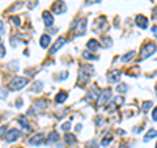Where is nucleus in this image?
I'll return each mask as SVG.
<instances>
[{
  "mask_svg": "<svg viewBox=\"0 0 157 148\" xmlns=\"http://www.w3.org/2000/svg\"><path fill=\"white\" fill-rule=\"evenodd\" d=\"M67 97H68L67 93L62 91V92H59L58 95H56V97H55V101H56L58 103H63V102H64V101L67 100Z\"/></svg>",
  "mask_w": 157,
  "mask_h": 148,
  "instance_id": "a211bd4d",
  "label": "nucleus"
},
{
  "mask_svg": "<svg viewBox=\"0 0 157 148\" xmlns=\"http://www.w3.org/2000/svg\"><path fill=\"white\" fill-rule=\"evenodd\" d=\"M82 56H84L85 59H89V60H96V59H97V56L90 55V53H88V51H84V53H82Z\"/></svg>",
  "mask_w": 157,
  "mask_h": 148,
  "instance_id": "393cba45",
  "label": "nucleus"
},
{
  "mask_svg": "<svg viewBox=\"0 0 157 148\" xmlns=\"http://www.w3.org/2000/svg\"><path fill=\"white\" fill-rule=\"evenodd\" d=\"M66 142L68 143V144H73V143H76V138L73 136V135H71V134H66Z\"/></svg>",
  "mask_w": 157,
  "mask_h": 148,
  "instance_id": "4be33fe9",
  "label": "nucleus"
},
{
  "mask_svg": "<svg viewBox=\"0 0 157 148\" xmlns=\"http://www.w3.org/2000/svg\"><path fill=\"white\" fill-rule=\"evenodd\" d=\"M38 4V0H26V6L29 9H33Z\"/></svg>",
  "mask_w": 157,
  "mask_h": 148,
  "instance_id": "b1692460",
  "label": "nucleus"
},
{
  "mask_svg": "<svg viewBox=\"0 0 157 148\" xmlns=\"http://www.w3.org/2000/svg\"><path fill=\"white\" fill-rule=\"evenodd\" d=\"M156 148H157V143H156Z\"/></svg>",
  "mask_w": 157,
  "mask_h": 148,
  "instance_id": "c9c22d12",
  "label": "nucleus"
},
{
  "mask_svg": "<svg viewBox=\"0 0 157 148\" xmlns=\"http://www.w3.org/2000/svg\"><path fill=\"white\" fill-rule=\"evenodd\" d=\"M64 42H66V38H64V37H59V38L56 39V42L54 43L52 47L50 49V54H51V55H54V54H55V53L59 50V49H60L63 45H64Z\"/></svg>",
  "mask_w": 157,
  "mask_h": 148,
  "instance_id": "9d476101",
  "label": "nucleus"
},
{
  "mask_svg": "<svg viewBox=\"0 0 157 148\" xmlns=\"http://www.w3.org/2000/svg\"><path fill=\"white\" fill-rule=\"evenodd\" d=\"M18 136H20V131H18V130H16V129H12V130H9V131L7 132L6 139H7L8 142H14Z\"/></svg>",
  "mask_w": 157,
  "mask_h": 148,
  "instance_id": "ddd939ff",
  "label": "nucleus"
},
{
  "mask_svg": "<svg viewBox=\"0 0 157 148\" xmlns=\"http://www.w3.org/2000/svg\"><path fill=\"white\" fill-rule=\"evenodd\" d=\"M127 89H128L127 84H119V85L117 87V92H118V93H121V95H123L124 92H127Z\"/></svg>",
  "mask_w": 157,
  "mask_h": 148,
  "instance_id": "412c9836",
  "label": "nucleus"
},
{
  "mask_svg": "<svg viewBox=\"0 0 157 148\" xmlns=\"http://www.w3.org/2000/svg\"><path fill=\"white\" fill-rule=\"evenodd\" d=\"M101 0H88V4H93V3H98Z\"/></svg>",
  "mask_w": 157,
  "mask_h": 148,
  "instance_id": "2f4dec72",
  "label": "nucleus"
},
{
  "mask_svg": "<svg viewBox=\"0 0 157 148\" xmlns=\"http://www.w3.org/2000/svg\"><path fill=\"white\" fill-rule=\"evenodd\" d=\"M98 97H100V92H98L96 85H93L89 89V92H88V95H86V101L92 102V101H94L96 98H98Z\"/></svg>",
  "mask_w": 157,
  "mask_h": 148,
  "instance_id": "1a4fd4ad",
  "label": "nucleus"
},
{
  "mask_svg": "<svg viewBox=\"0 0 157 148\" xmlns=\"http://www.w3.org/2000/svg\"><path fill=\"white\" fill-rule=\"evenodd\" d=\"M86 47H88L89 51H96L98 49V42L96 41V39H89L88 43H86Z\"/></svg>",
  "mask_w": 157,
  "mask_h": 148,
  "instance_id": "f3484780",
  "label": "nucleus"
},
{
  "mask_svg": "<svg viewBox=\"0 0 157 148\" xmlns=\"http://www.w3.org/2000/svg\"><path fill=\"white\" fill-rule=\"evenodd\" d=\"M152 105H153L152 101H144L143 103H141V109H143V111H148Z\"/></svg>",
  "mask_w": 157,
  "mask_h": 148,
  "instance_id": "5701e85b",
  "label": "nucleus"
},
{
  "mask_svg": "<svg viewBox=\"0 0 157 148\" xmlns=\"http://www.w3.org/2000/svg\"><path fill=\"white\" fill-rule=\"evenodd\" d=\"M93 75V67L89 64L81 66L80 71H78V77H77V83L78 84H84L86 80H89V77Z\"/></svg>",
  "mask_w": 157,
  "mask_h": 148,
  "instance_id": "f257e3e1",
  "label": "nucleus"
},
{
  "mask_svg": "<svg viewBox=\"0 0 157 148\" xmlns=\"http://www.w3.org/2000/svg\"><path fill=\"white\" fill-rule=\"evenodd\" d=\"M135 58V51H131L128 54H126V55H123L121 58V60L122 62H128V60H132V59Z\"/></svg>",
  "mask_w": 157,
  "mask_h": 148,
  "instance_id": "aec40b11",
  "label": "nucleus"
},
{
  "mask_svg": "<svg viewBox=\"0 0 157 148\" xmlns=\"http://www.w3.org/2000/svg\"><path fill=\"white\" fill-rule=\"evenodd\" d=\"M50 41H51L50 36H47V34H43V36L41 37V41H39V43H41V46L43 49H46L48 45H50Z\"/></svg>",
  "mask_w": 157,
  "mask_h": 148,
  "instance_id": "2eb2a0df",
  "label": "nucleus"
},
{
  "mask_svg": "<svg viewBox=\"0 0 157 148\" xmlns=\"http://www.w3.org/2000/svg\"><path fill=\"white\" fill-rule=\"evenodd\" d=\"M156 136H157V130L151 129V130L145 134V136H144V142H149L151 139H153V138H156Z\"/></svg>",
  "mask_w": 157,
  "mask_h": 148,
  "instance_id": "6ab92c4d",
  "label": "nucleus"
},
{
  "mask_svg": "<svg viewBox=\"0 0 157 148\" xmlns=\"http://www.w3.org/2000/svg\"><path fill=\"white\" fill-rule=\"evenodd\" d=\"M70 129H71V122L63 123V126H62V130L63 131H70Z\"/></svg>",
  "mask_w": 157,
  "mask_h": 148,
  "instance_id": "a878e982",
  "label": "nucleus"
},
{
  "mask_svg": "<svg viewBox=\"0 0 157 148\" xmlns=\"http://www.w3.org/2000/svg\"><path fill=\"white\" fill-rule=\"evenodd\" d=\"M152 32H153V34L157 37V25L156 26H152Z\"/></svg>",
  "mask_w": 157,
  "mask_h": 148,
  "instance_id": "7c9ffc66",
  "label": "nucleus"
},
{
  "mask_svg": "<svg viewBox=\"0 0 157 148\" xmlns=\"http://www.w3.org/2000/svg\"><path fill=\"white\" fill-rule=\"evenodd\" d=\"M29 83V80L26 77H22V76H16V77H13L11 83H9V88L13 91H20V89H22L26 85V84Z\"/></svg>",
  "mask_w": 157,
  "mask_h": 148,
  "instance_id": "f03ea898",
  "label": "nucleus"
},
{
  "mask_svg": "<svg viewBox=\"0 0 157 148\" xmlns=\"http://www.w3.org/2000/svg\"><path fill=\"white\" fill-rule=\"evenodd\" d=\"M123 101H124L123 96H117L115 98H113L111 103L109 105V107H107V111H114V110H117L118 107H119L122 103H123Z\"/></svg>",
  "mask_w": 157,
  "mask_h": 148,
  "instance_id": "0eeeda50",
  "label": "nucleus"
},
{
  "mask_svg": "<svg viewBox=\"0 0 157 148\" xmlns=\"http://www.w3.org/2000/svg\"><path fill=\"white\" fill-rule=\"evenodd\" d=\"M2 34H4V24L2 22Z\"/></svg>",
  "mask_w": 157,
  "mask_h": 148,
  "instance_id": "72a5a7b5",
  "label": "nucleus"
},
{
  "mask_svg": "<svg viewBox=\"0 0 157 148\" xmlns=\"http://www.w3.org/2000/svg\"><path fill=\"white\" fill-rule=\"evenodd\" d=\"M110 96H111V89L110 88H105L102 89L100 93V97H98V105H105V103L110 100Z\"/></svg>",
  "mask_w": 157,
  "mask_h": 148,
  "instance_id": "39448f33",
  "label": "nucleus"
},
{
  "mask_svg": "<svg viewBox=\"0 0 157 148\" xmlns=\"http://www.w3.org/2000/svg\"><path fill=\"white\" fill-rule=\"evenodd\" d=\"M156 50H157V45L155 42L147 43V45H144L140 49V59H147L148 56H151Z\"/></svg>",
  "mask_w": 157,
  "mask_h": 148,
  "instance_id": "7ed1b4c3",
  "label": "nucleus"
},
{
  "mask_svg": "<svg viewBox=\"0 0 157 148\" xmlns=\"http://www.w3.org/2000/svg\"><path fill=\"white\" fill-rule=\"evenodd\" d=\"M59 140V134L56 131H51L50 135H48V139H47V144H52V143H55Z\"/></svg>",
  "mask_w": 157,
  "mask_h": 148,
  "instance_id": "dca6fc26",
  "label": "nucleus"
},
{
  "mask_svg": "<svg viewBox=\"0 0 157 148\" xmlns=\"http://www.w3.org/2000/svg\"><path fill=\"white\" fill-rule=\"evenodd\" d=\"M0 47H2V58H4V56H6V50H4V45H3V43H2V46H0Z\"/></svg>",
  "mask_w": 157,
  "mask_h": 148,
  "instance_id": "c756f323",
  "label": "nucleus"
},
{
  "mask_svg": "<svg viewBox=\"0 0 157 148\" xmlns=\"http://www.w3.org/2000/svg\"><path fill=\"white\" fill-rule=\"evenodd\" d=\"M42 17H43V21H45V25L47 28H50L52 26V24H54V17H52V14L48 12V11H45L42 13Z\"/></svg>",
  "mask_w": 157,
  "mask_h": 148,
  "instance_id": "f8f14e48",
  "label": "nucleus"
},
{
  "mask_svg": "<svg viewBox=\"0 0 157 148\" xmlns=\"http://www.w3.org/2000/svg\"><path fill=\"white\" fill-rule=\"evenodd\" d=\"M152 119L157 122V106L153 109V111H152Z\"/></svg>",
  "mask_w": 157,
  "mask_h": 148,
  "instance_id": "cd10ccee",
  "label": "nucleus"
},
{
  "mask_svg": "<svg viewBox=\"0 0 157 148\" xmlns=\"http://www.w3.org/2000/svg\"><path fill=\"white\" fill-rule=\"evenodd\" d=\"M12 21H14L16 25H20V18L18 17H12Z\"/></svg>",
  "mask_w": 157,
  "mask_h": 148,
  "instance_id": "c85d7f7f",
  "label": "nucleus"
},
{
  "mask_svg": "<svg viewBox=\"0 0 157 148\" xmlns=\"http://www.w3.org/2000/svg\"><path fill=\"white\" fill-rule=\"evenodd\" d=\"M43 140H45V135L43 134H37L30 139V144L32 146H41L43 143Z\"/></svg>",
  "mask_w": 157,
  "mask_h": 148,
  "instance_id": "4468645a",
  "label": "nucleus"
},
{
  "mask_svg": "<svg viewBox=\"0 0 157 148\" xmlns=\"http://www.w3.org/2000/svg\"><path fill=\"white\" fill-rule=\"evenodd\" d=\"M110 142H111V136H105V139H102L101 144H102V146H107Z\"/></svg>",
  "mask_w": 157,
  "mask_h": 148,
  "instance_id": "bb28decb",
  "label": "nucleus"
},
{
  "mask_svg": "<svg viewBox=\"0 0 157 148\" xmlns=\"http://www.w3.org/2000/svg\"><path fill=\"white\" fill-rule=\"evenodd\" d=\"M51 9H52V12H55L56 14H60V13H64L67 11V6L63 0H56V2L52 4Z\"/></svg>",
  "mask_w": 157,
  "mask_h": 148,
  "instance_id": "423d86ee",
  "label": "nucleus"
},
{
  "mask_svg": "<svg viewBox=\"0 0 157 148\" xmlns=\"http://www.w3.org/2000/svg\"><path fill=\"white\" fill-rule=\"evenodd\" d=\"M121 76H122V72L119 70H113L107 75V80H109V83H118L121 80Z\"/></svg>",
  "mask_w": 157,
  "mask_h": 148,
  "instance_id": "6e6552de",
  "label": "nucleus"
},
{
  "mask_svg": "<svg viewBox=\"0 0 157 148\" xmlns=\"http://www.w3.org/2000/svg\"><path fill=\"white\" fill-rule=\"evenodd\" d=\"M81 130V125H77L76 126V131H80Z\"/></svg>",
  "mask_w": 157,
  "mask_h": 148,
  "instance_id": "473e14b6",
  "label": "nucleus"
},
{
  "mask_svg": "<svg viewBox=\"0 0 157 148\" xmlns=\"http://www.w3.org/2000/svg\"><path fill=\"white\" fill-rule=\"evenodd\" d=\"M136 25L141 29H147L148 28V20H147V17L143 16V14H137L136 16Z\"/></svg>",
  "mask_w": 157,
  "mask_h": 148,
  "instance_id": "9b49d317",
  "label": "nucleus"
},
{
  "mask_svg": "<svg viewBox=\"0 0 157 148\" xmlns=\"http://www.w3.org/2000/svg\"><path fill=\"white\" fill-rule=\"evenodd\" d=\"M156 93H157V84H156Z\"/></svg>",
  "mask_w": 157,
  "mask_h": 148,
  "instance_id": "f704fd0d",
  "label": "nucleus"
},
{
  "mask_svg": "<svg viewBox=\"0 0 157 148\" xmlns=\"http://www.w3.org/2000/svg\"><path fill=\"white\" fill-rule=\"evenodd\" d=\"M86 30V18H80L73 24V33L75 36H84Z\"/></svg>",
  "mask_w": 157,
  "mask_h": 148,
  "instance_id": "20e7f679",
  "label": "nucleus"
}]
</instances>
